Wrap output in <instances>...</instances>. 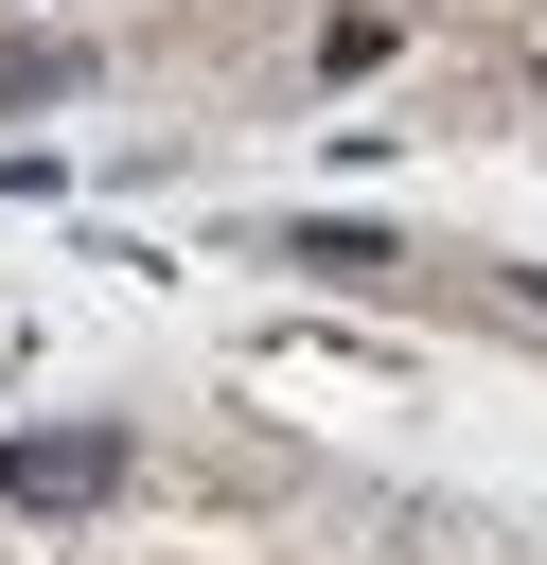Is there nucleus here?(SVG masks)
I'll return each mask as SVG.
<instances>
[{
	"label": "nucleus",
	"mask_w": 547,
	"mask_h": 565,
	"mask_svg": "<svg viewBox=\"0 0 547 565\" xmlns=\"http://www.w3.org/2000/svg\"><path fill=\"white\" fill-rule=\"evenodd\" d=\"M0 494H35V512H88V494H124V441H106V424H53V441H0Z\"/></svg>",
	"instance_id": "nucleus-1"
}]
</instances>
